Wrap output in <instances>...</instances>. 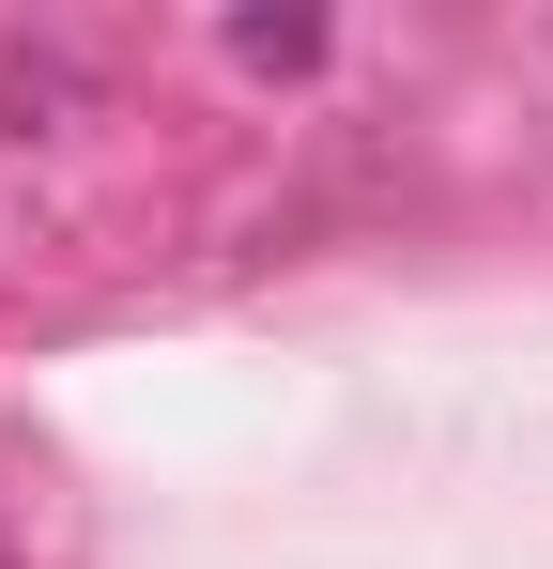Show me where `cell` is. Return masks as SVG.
<instances>
[{
    "label": "cell",
    "mask_w": 553,
    "mask_h": 569,
    "mask_svg": "<svg viewBox=\"0 0 553 569\" xmlns=\"http://www.w3.org/2000/svg\"><path fill=\"white\" fill-rule=\"evenodd\" d=\"M231 47H247V62H323V16H247Z\"/></svg>",
    "instance_id": "6da1fadb"
}]
</instances>
